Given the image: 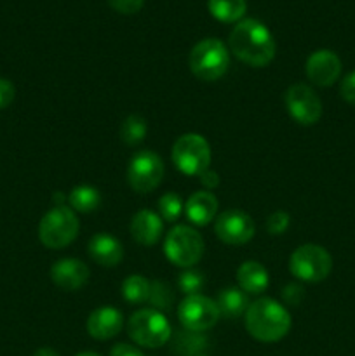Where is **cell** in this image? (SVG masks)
I'll return each instance as SVG.
<instances>
[{
	"label": "cell",
	"mask_w": 355,
	"mask_h": 356,
	"mask_svg": "<svg viewBox=\"0 0 355 356\" xmlns=\"http://www.w3.org/2000/svg\"><path fill=\"white\" fill-rule=\"evenodd\" d=\"M218 207V198H216L211 191H195V193L188 198L187 205H184V212H187V218L190 219L194 225L205 226L216 218Z\"/></svg>",
	"instance_id": "ac0fdd59"
},
{
	"label": "cell",
	"mask_w": 355,
	"mask_h": 356,
	"mask_svg": "<svg viewBox=\"0 0 355 356\" xmlns=\"http://www.w3.org/2000/svg\"><path fill=\"white\" fill-rule=\"evenodd\" d=\"M148 125L141 115H129L120 125V139L129 146H136L146 138Z\"/></svg>",
	"instance_id": "d4e9b609"
},
{
	"label": "cell",
	"mask_w": 355,
	"mask_h": 356,
	"mask_svg": "<svg viewBox=\"0 0 355 356\" xmlns=\"http://www.w3.org/2000/svg\"><path fill=\"white\" fill-rule=\"evenodd\" d=\"M188 65L198 80L214 82L228 72L230 51L218 38H204L191 49Z\"/></svg>",
	"instance_id": "3957f363"
},
{
	"label": "cell",
	"mask_w": 355,
	"mask_h": 356,
	"mask_svg": "<svg viewBox=\"0 0 355 356\" xmlns=\"http://www.w3.org/2000/svg\"><path fill=\"white\" fill-rule=\"evenodd\" d=\"M164 252L174 266L191 268L204 254V240L197 229L180 225L171 229L164 240Z\"/></svg>",
	"instance_id": "52a82bcc"
},
{
	"label": "cell",
	"mask_w": 355,
	"mask_h": 356,
	"mask_svg": "<svg viewBox=\"0 0 355 356\" xmlns=\"http://www.w3.org/2000/svg\"><path fill=\"white\" fill-rule=\"evenodd\" d=\"M198 356H205V355H198Z\"/></svg>",
	"instance_id": "f35d334b"
},
{
	"label": "cell",
	"mask_w": 355,
	"mask_h": 356,
	"mask_svg": "<svg viewBox=\"0 0 355 356\" xmlns=\"http://www.w3.org/2000/svg\"><path fill=\"white\" fill-rule=\"evenodd\" d=\"M228 45L237 59L254 68L270 65L277 51L275 38L270 30L253 17L239 21L233 26L228 37Z\"/></svg>",
	"instance_id": "6da1fadb"
},
{
	"label": "cell",
	"mask_w": 355,
	"mask_h": 356,
	"mask_svg": "<svg viewBox=\"0 0 355 356\" xmlns=\"http://www.w3.org/2000/svg\"><path fill=\"white\" fill-rule=\"evenodd\" d=\"M33 356H59V353L52 348H40V350L35 351Z\"/></svg>",
	"instance_id": "d590c367"
},
{
	"label": "cell",
	"mask_w": 355,
	"mask_h": 356,
	"mask_svg": "<svg viewBox=\"0 0 355 356\" xmlns=\"http://www.w3.org/2000/svg\"><path fill=\"white\" fill-rule=\"evenodd\" d=\"M127 334L139 346L157 350L169 343L173 337V329L162 313L146 308L132 313L127 322Z\"/></svg>",
	"instance_id": "277c9868"
},
{
	"label": "cell",
	"mask_w": 355,
	"mask_h": 356,
	"mask_svg": "<svg viewBox=\"0 0 355 356\" xmlns=\"http://www.w3.org/2000/svg\"><path fill=\"white\" fill-rule=\"evenodd\" d=\"M164 162L155 152L143 149L136 153L127 167V181L138 193H150L164 179Z\"/></svg>",
	"instance_id": "30bf717a"
},
{
	"label": "cell",
	"mask_w": 355,
	"mask_h": 356,
	"mask_svg": "<svg viewBox=\"0 0 355 356\" xmlns=\"http://www.w3.org/2000/svg\"><path fill=\"white\" fill-rule=\"evenodd\" d=\"M291 225V216L284 211H277L267 218V232L270 235H282Z\"/></svg>",
	"instance_id": "f1b7e54d"
},
{
	"label": "cell",
	"mask_w": 355,
	"mask_h": 356,
	"mask_svg": "<svg viewBox=\"0 0 355 356\" xmlns=\"http://www.w3.org/2000/svg\"><path fill=\"white\" fill-rule=\"evenodd\" d=\"M219 315L221 313L216 301L202 294L187 296L178 306V318L183 329L194 330V332H205L212 329L218 323Z\"/></svg>",
	"instance_id": "9c48e42d"
},
{
	"label": "cell",
	"mask_w": 355,
	"mask_h": 356,
	"mask_svg": "<svg viewBox=\"0 0 355 356\" xmlns=\"http://www.w3.org/2000/svg\"><path fill=\"white\" fill-rule=\"evenodd\" d=\"M110 356H145L141 353V350H138L136 346H131L127 343H118L111 348Z\"/></svg>",
	"instance_id": "836d02e7"
},
{
	"label": "cell",
	"mask_w": 355,
	"mask_h": 356,
	"mask_svg": "<svg viewBox=\"0 0 355 356\" xmlns=\"http://www.w3.org/2000/svg\"><path fill=\"white\" fill-rule=\"evenodd\" d=\"M87 252H89L90 259L100 266L113 268L124 257V247L110 233H97L89 240Z\"/></svg>",
	"instance_id": "2e32d148"
},
{
	"label": "cell",
	"mask_w": 355,
	"mask_h": 356,
	"mask_svg": "<svg viewBox=\"0 0 355 356\" xmlns=\"http://www.w3.org/2000/svg\"><path fill=\"white\" fill-rule=\"evenodd\" d=\"M124 327V316L117 308H97L87 318V332L97 341H108L118 336Z\"/></svg>",
	"instance_id": "9a60e30c"
},
{
	"label": "cell",
	"mask_w": 355,
	"mask_h": 356,
	"mask_svg": "<svg viewBox=\"0 0 355 356\" xmlns=\"http://www.w3.org/2000/svg\"><path fill=\"white\" fill-rule=\"evenodd\" d=\"M164 222L162 218L155 212L143 209V211L136 212L134 218L131 221V235L141 245L150 247L155 245L162 236Z\"/></svg>",
	"instance_id": "e0dca14e"
},
{
	"label": "cell",
	"mask_w": 355,
	"mask_h": 356,
	"mask_svg": "<svg viewBox=\"0 0 355 356\" xmlns=\"http://www.w3.org/2000/svg\"><path fill=\"white\" fill-rule=\"evenodd\" d=\"M207 337L204 332H194V330H180L173 339L174 353L180 356H198L207 348Z\"/></svg>",
	"instance_id": "44dd1931"
},
{
	"label": "cell",
	"mask_w": 355,
	"mask_h": 356,
	"mask_svg": "<svg viewBox=\"0 0 355 356\" xmlns=\"http://www.w3.org/2000/svg\"><path fill=\"white\" fill-rule=\"evenodd\" d=\"M289 115L301 125H313L322 117V101L312 87L294 83L284 94Z\"/></svg>",
	"instance_id": "8fae6325"
},
{
	"label": "cell",
	"mask_w": 355,
	"mask_h": 356,
	"mask_svg": "<svg viewBox=\"0 0 355 356\" xmlns=\"http://www.w3.org/2000/svg\"><path fill=\"white\" fill-rule=\"evenodd\" d=\"M89 277L90 271L87 264L79 259H73V257L56 261L51 268V280L59 289L68 292L82 289L89 280Z\"/></svg>",
	"instance_id": "5bb4252c"
},
{
	"label": "cell",
	"mask_w": 355,
	"mask_h": 356,
	"mask_svg": "<svg viewBox=\"0 0 355 356\" xmlns=\"http://www.w3.org/2000/svg\"><path fill=\"white\" fill-rule=\"evenodd\" d=\"M305 298V289L298 284H289L282 289V299L289 306H299Z\"/></svg>",
	"instance_id": "4dcf8cb0"
},
{
	"label": "cell",
	"mask_w": 355,
	"mask_h": 356,
	"mask_svg": "<svg viewBox=\"0 0 355 356\" xmlns=\"http://www.w3.org/2000/svg\"><path fill=\"white\" fill-rule=\"evenodd\" d=\"M80 222L73 209L56 205L42 218L38 225V238L47 249H63L77 238Z\"/></svg>",
	"instance_id": "5b68a950"
},
{
	"label": "cell",
	"mask_w": 355,
	"mask_h": 356,
	"mask_svg": "<svg viewBox=\"0 0 355 356\" xmlns=\"http://www.w3.org/2000/svg\"><path fill=\"white\" fill-rule=\"evenodd\" d=\"M198 179H200L202 186H205L207 190H214L216 186H219V176L211 169L204 170V172L198 176Z\"/></svg>",
	"instance_id": "e575fe53"
},
{
	"label": "cell",
	"mask_w": 355,
	"mask_h": 356,
	"mask_svg": "<svg viewBox=\"0 0 355 356\" xmlns=\"http://www.w3.org/2000/svg\"><path fill=\"white\" fill-rule=\"evenodd\" d=\"M122 296L131 305H143L148 302L150 296V280L143 275H129L124 282H122Z\"/></svg>",
	"instance_id": "cb8c5ba5"
},
{
	"label": "cell",
	"mask_w": 355,
	"mask_h": 356,
	"mask_svg": "<svg viewBox=\"0 0 355 356\" xmlns=\"http://www.w3.org/2000/svg\"><path fill=\"white\" fill-rule=\"evenodd\" d=\"M289 270H291L292 277H296L298 280L317 284V282L326 280L331 275L333 257L322 245L305 243L291 254Z\"/></svg>",
	"instance_id": "8992f818"
},
{
	"label": "cell",
	"mask_w": 355,
	"mask_h": 356,
	"mask_svg": "<svg viewBox=\"0 0 355 356\" xmlns=\"http://www.w3.org/2000/svg\"><path fill=\"white\" fill-rule=\"evenodd\" d=\"M14 94H16V89H14L13 82L7 79H0V110L13 103Z\"/></svg>",
	"instance_id": "d6a6232c"
},
{
	"label": "cell",
	"mask_w": 355,
	"mask_h": 356,
	"mask_svg": "<svg viewBox=\"0 0 355 356\" xmlns=\"http://www.w3.org/2000/svg\"><path fill=\"white\" fill-rule=\"evenodd\" d=\"M340 94L347 103L354 104L355 106V70L348 73V75L341 80Z\"/></svg>",
	"instance_id": "1f68e13d"
},
{
	"label": "cell",
	"mask_w": 355,
	"mask_h": 356,
	"mask_svg": "<svg viewBox=\"0 0 355 356\" xmlns=\"http://www.w3.org/2000/svg\"><path fill=\"white\" fill-rule=\"evenodd\" d=\"M148 302L152 306V309H157V312H169L173 308L174 302V292L173 289L169 287L167 282L162 280H152L150 282V296Z\"/></svg>",
	"instance_id": "484cf974"
},
{
	"label": "cell",
	"mask_w": 355,
	"mask_h": 356,
	"mask_svg": "<svg viewBox=\"0 0 355 356\" xmlns=\"http://www.w3.org/2000/svg\"><path fill=\"white\" fill-rule=\"evenodd\" d=\"M246 329L256 341L277 343L291 330V315L274 299L261 298L247 308Z\"/></svg>",
	"instance_id": "7a4b0ae2"
},
{
	"label": "cell",
	"mask_w": 355,
	"mask_h": 356,
	"mask_svg": "<svg viewBox=\"0 0 355 356\" xmlns=\"http://www.w3.org/2000/svg\"><path fill=\"white\" fill-rule=\"evenodd\" d=\"M63 200H66V197L61 193V191H58V193L54 195V202H56V204H58V205H65V204H63Z\"/></svg>",
	"instance_id": "8d00e7d4"
},
{
	"label": "cell",
	"mask_w": 355,
	"mask_h": 356,
	"mask_svg": "<svg viewBox=\"0 0 355 356\" xmlns=\"http://www.w3.org/2000/svg\"><path fill=\"white\" fill-rule=\"evenodd\" d=\"M209 13L223 23H239L247 10L246 0H209Z\"/></svg>",
	"instance_id": "603a6c76"
},
{
	"label": "cell",
	"mask_w": 355,
	"mask_h": 356,
	"mask_svg": "<svg viewBox=\"0 0 355 356\" xmlns=\"http://www.w3.org/2000/svg\"><path fill=\"white\" fill-rule=\"evenodd\" d=\"M183 209L184 205L183 202H181L180 195L173 193V191H169V193L162 195V197L159 198V212L162 221H167V222L176 221V219L181 216V212H183Z\"/></svg>",
	"instance_id": "4316f807"
},
{
	"label": "cell",
	"mask_w": 355,
	"mask_h": 356,
	"mask_svg": "<svg viewBox=\"0 0 355 356\" xmlns=\"http://www.w3.org/2000/svg\"><path fill=\"white\" fill-rule=\"evenodd\" d=\"M106 2L108 6L113 10H117V13L131 16V14H136L141 10L145 0H106Z\"/></svg>",
	"instance_id": "f546056e"
},
{
	"label": "cell",
	"mask_w": 355,
	"mask_h": 356,
	"mask_svg": "<svg viewBox=\"0 0 355 356\" xmlns=\"http://www.w3.org/2000/svg\"><path fill=\"white\" fill-rule=\"evenodd\" d=\"M216 305L225 318H239L249 308V296L240 287H226L219 291Z\"/></svg>",
	"instance_id": "ffe728a7"
},
{
	"label": "cell",
	"mask_w": 355,
	"mask_h": 356,
	"mask_svg": "<svg viewBox=\"0 0 355 356\" xmlns=\"http://www.w3.org/2000/svg\"><path fill=\"white\" fill-rule=\"evenodd\" d=\"M68 204L70 209L75 212H82V214H89L100 209L101 205V193L94 186H77L70 191L68 195Z\"/></svg>",
	"instance_id": "7402d4cb"
},
{
	"label": "cell",
	"mask_w": 355,
	"mask_h": 356,
	"mask_svg": "<svg viewBox=\"0 0 355 356\" xmlns=\"http://www.w3.org/2000/svg\"><path fill=\"white\" fill-rule=\"evenodd\" d=\"M178 285H180L181 292L187 296H194L198 294L202 291V287L205 285V277L202 271L198 270H187L180 275L178 278Z\"/></svg>",
	"instance_id": "83f0119b"
},
{
	"label": "cell",
	"mask_w": 355,
	"mask_h": 356,
	"mask_svg": "<svg viewBox=\"0 0 355 356\" xmlns=\"http://www.w3.org/2000/svg\"><path fill=\"white\" fill-rule=\"evenodd\" d=\"M341 75V59L329 49L312 52L306 59V76L319 87H331Z\"/></svg>",
	"instance_id": "4fadbf2b"
},
{
	"label": "cell",
	"mask_w": 355,
	"mask_h": 356,
	"mask_svg": "<svg viewBox=\"0 0 355 356\" xmlns=\"http://www.w3.org/2000/svg\"><path fill=\"white\" fill-rule=\"evenodd\" d=\"M77 356H101V355L93 353V351H86V353H80V355H77Z\"/></svg>",
	"instance_id": "74e56055"
},
{
	"label": "cell",
	"mask_w": 355,
	"mask_h": 356,
	"mask_svg": "<svg viewBox=\"0 0 355 356\" xmlns=\"http://www.w3.org/2000/svg\"><path fill=\"white\" fill-rule=\"evenodd\" d=\"M237 282H239V287L247 296H251L261 294V292L267 291L270 280H268V273L265 266H261L258 261H246L237 270Z\"/></svg>",
	"instance_id": "d6986e66"
},
{
	"label": "cell",
	"mask_w": 355,
	"mask_h": 356,
	"mask_svg": "<svg viewBox=\"0 0 355 356\" xmlns=\"http://www.w3.org/2000/svg\"><path fill=\"white\" fill-rule=\"evenodd\" d=\"M173 162L187 176H200L211 163V146L200 134L188 132L174 143Z\"/></svg>",
	"instance_id": "ba28073f"
},
{
	"label": "cell",
	"mask_w": 355,
	"mask_h": 356,
	"mask_svg": "<svg viewBox=\"0 0 355 356\" xmlns=\"http://www.w3.org/2000/svg\"><path fill=\"white\" fill-rule=\"evenodd\" d=\"M214 232L221 242L228 245H244L256 233V225L247 212L230 209L216 218Z\"/></svg>",
	"instance_id": "7c38bea8"
}]
</instances>
